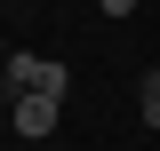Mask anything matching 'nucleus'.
I'll list each match as a JSON object with an SVG mask.
<instances>
[{"label":"nucleus","mask_w":160,"mask_h":151,"mask_svg":"<svg viewBox=\"0 0 160 151\" xmlns=\"http://www.w3.org/2000/svg\"><path fill=\"white\" fill-rule=\"evenodd\" d=\"M8 95H56L64 103V64L56 56H8Z\"/></svg>","instance_id":"obj_1"},{"label":"nucleus","mask_w":160,"mask_h":151,"mask_svg":"<svg viewBox=\"0 0 160 151\" xmlns=\"http://www.w3.org/2000/svg\"><path fill=\"white\" fill-rule=\"evenodd\" d=\"M8 119H16V135H56V95H8Z\"/></svg>","instance_id":"obj_2"},{"label":"nucleus","mask_w":160,"mask_h":151,"mask_svg":"<svg viewBox=\"0 0 160 151\" xmlns=\"http://www.w3.org/2000/svg\"><path fill=\"white\" fill-rule=\"evenodd\" d=\"M144 119H160V64L144 72Z\"/></svg>","instance_id":"obj_3"},{"label":"nucleus","mask_w":160,"mask_h":151,"mask_svg":"<svg viewBox=\"0 0 160 151\" xmlns=\"http://www.w3.org/2000/svg\"><path fill=\"white\" fill-rule=\"evenodd\" d=\"M96 8H104V16H128V8H136V0H96Z\"/></svg>","instance_id":"obj_4"},{"label":"nucleus","mask_w":160,"mask_h":151,"mask_svg":"<svg viewBox=\"0 0 160 151\" xmlns=\"http://www.w3.org/2000/svg\"><path fill=\"white\" fill-rule=\"evenodd\" d=\"M152 127H160V119H152Z\"/></svg>","instance_id":"obj_5"}]
</instances>
